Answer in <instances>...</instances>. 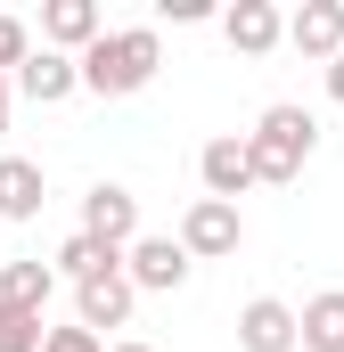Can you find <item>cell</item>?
<instances>
[{
    "instance_id": "obj_22",
    "label": "cell",
    "mask_w": 344,
    "mask_h": 352,
    "mask_svg": "<svg viewBox=\"0 0 344 352\" xmlns=\"http://www.w3.org/2000/svg\"><path fill=\"white\" fill-rule=\"evenodd\" d=\"M107 352H156V344H140V336H123V344H107Z\"/></svg>"
},
{
    "instance_id": "obj_8",
    "label": "cell",
    "mask_w": 344,
    "mask_h": 352,
    "mask_svg": "<svg viewBox=\"0 0 344 352\" xmlns=\"http://www.w3.org/2000/svg\"><path fill=\"white\" fill-rule=\"evenodd\" d=\"M131 303H140V295H131V278H123V270H98V278L74 287V328H90V336H98V328H123V320H131Z\"/></svg>"
},
{
    "instance_id": "obj_13",
    "label": "cell",
    "mask_w": 344,
    "mask_h": 352,
    "mask_svg": "<svg viewBox=\"0 0 344 352\" xmlns=\"http://www.w3.org/2000/svg\"><path fill=\"white\" fill-rule=\"evenodd\" d=\"M50 205V180L33 156H0V221H33Z\"/></svg>"
},
{
    "instance_id": "obj_10",
    "label": "cell",
    "mask_w": 344,
    "mask_h": 352,
    "mask_svg": "<svg viewBox=\"0 0 344 352\" xmlns=\"http://www.w3.org/2000/svg\"><path fill=\"white\" fill-rule=\"evenodd\" d=\"M238 352H295V303L255 295V303L238 311Z\"/></svg>"
},
{
    "instance_id": "obj_9",
    "label": "cell",
    "mask_w": 344,
    "mask_h": 352,
    "mask_svg": "<svg viewBox=\"0 0 344 352\" xmlns=\"http://www.w3.org/2000/svg\"><path fill=\"white\" fill-rule=\"evenodd\" d=\"M222 41H230L238 58H270V50L287 41V16H279L270 0H238V8H222Z\"/></svg>"
},
{
    "instance_id": "obj_16",
    "label": "cell",
    "mask_w": 344,
    "mask_h": 352,
    "mask_svg": "<svg viewBox=\"0 0 344 352\" xmlns=\"http://www.w3.org/2000/svg\"><path fill=\"white\" fill-rule=\"evenodd\" d=\"M98 270H123V254H107V246H98V238H83V230L50 254V278H74V287H83V278H98Z\"/></svg>"
},
{
    "instance_id": "obj_15",
    "label": "cell",
    "mask_w": 344,
    "mask_h": 352,
    "mask_svg": "<svg viewBox=\"0 0 344 352\" xmlns=\"http://www.w3.org/2000/svg\"><path fill=\"white\" fill-rule=\"evenodd\" d=\"M50 295H58V278H50V263L41 254H25V263H0V303L8 311H50Z\"/></svg>"
},
{
    "instance_id": "obj_21",
    "label": "cell",
    "mask_w": 344,
    "mask_h": 352,
    "mask_svg": "<svg viewBox=\"0 0 344 352\" xmlns=\"http://www.w3.org/2000/svg\"><path fill=\"white\" fill-rule=\"evenodd\" d=\"M328 98H336V107H344V50H336V58H328Z\"/></svg>"
},
{
    "instance_id": "obj_2",
    "label": "cell",
    "mask_w": 344,
    "mask_h": 352,
    "mask_svg": "<svg viewBox=\"0 0 344 352\" xmlns=\"http://www.w3.org/2000/svg\"><path fill=\"white\" fill-rule=\"evenodd\" d=\"M312 148H320V123H312L295 98L262 107V115H255V131H246V164H255L262 188H287V180L312 164Z\"/></svg>"
},
{
    "instance_id": "obj_23",
    "label": "cell",
    "mask_w": 344,
    "mask_h": 352,
    "mask_svg": "<svg viewBox=\"0 0 344 352\" xmlns=\"http://www.w3.org/2000/svg\"><path fill=\"white\" fill-rule=\"evenodd\" d=\"M0 107H8V74H0Z\"/></svg>"
},
{
    "instance_id": "obj_20",
    "label": "cell",
    "mask_w": 344,
    "mask_h": 352,
    "mask_svg": "<svg viewBox=\"0 0 344 352\" xmlns=\"http://www.w3.org/2000/svg\"><path fill=\"white\" fill-rule=\"evenodd\" d=\"M156 16H172V25H205L213 0H156Z\"/></svg>"
},
{
    "instance_id": "obj_17",
    "label": "cell",
    "mask_w": 344,
    "mask_h": 352,
    "mask_svg": "<svg viewBox=\"0 0 344 352\" xmlns=\"http://www.w3.org/2000/svg\"><path fill=\"white\" fill-rule=\"evenodd\" d=\"M0 352H41V320H33V311H8V303H0Z\"/></svg>"
},
{
    "instance_id": "obj_12",
    "label": "cell",
    "mask_w": 344,
    "mask_h": 352,
    "mask_svg": "<svg viewBox=\"0 0 344 352\" xmlns=\"http://www.w3.org/2000/svg\"><path fill=\"white\" fill-rule=\"evenodd\" d=\"M287 41H295L303 58H336L344 50V0H303V8L287 16Z\"/></svg>"
},
{
    "instance_id": "obj_7",
    "label": "cell",
    "mask_w": 344,
    "mask_h": 352,
    "mask_svg": "<svg viewBox=\"0 0 344 352\" xmlns=\"http://www.w3.org/2000/svg\"><path fill=\"white\" fill-rule=\"evenodd\" d=\"M98 33H107L98 0H50V8H41V50H58V58H83Z\"/></svg>"
},
{
    "instance_id": "obj_3",
    "label": "cell",
    "mask_w": 344,
    "mask_h": 352,
    "mask_svg": "<svg viewBox=\"0 0 344 352\" xmlns=\"http://www.w3.org/2000/svg\"><path fill=\"white\" fill-rule=\"evenodd\" d=\"M180 254L189 263H230L238 254V238H246V221H238V205H222V197H197L189 213H180Z\"/></svg>"
},
{
    "instance_id": "obj_4",
    "label": "cell",
    "mask_w": 344,
    "mask_h": 352,
    "mask_svg": "<svg viewBox=\"0 0 344 352\" xmlns=\"http://www.w3.org/2000/svg\"><path fill=\"white\" fill-rule=\"evenodd\" d=\"M189 254H180V238H156V230H140L131 246H123V278H131V295H172V287H189Z\"/></svg>"
},
{
    "instance_id": "obj_6",
    "label": "cell",
    "mask_w": 344,
    "mask_h": 352,
    "mask_svg": "<svg viewBox=\"0 0 344 352\" xmlns=\"http://www.w3.org/2000/svg\"><path fill=\"white\" fill-rule=\"evenodd\" d=\"M197 180H205V197L238 205V197L255 188V164H246V131H222V140H205V148H197Z\"/></svg>"
},
{
    "instance_id": "obj_14",
    "label": "cell",
    "mask_w": 344,
    "mask_h": 352,
    "mask_svg": "<svg viewBox=\"0 0 344 352\" xmlns=\"http://www.w3.org/2000/svg\"><path fill=\"white\" fill-rule=\"evenodd\" d=\"M295 352H344V287L312 295L295 311Z\"/></svg>"
},
{
    "instance_id": "obj_1",
    "label": "cell",
    "mask_w": 344,
    "mask_h": 352,
    "mask_svg": "<svg viewBox=\"0 0 344 352\" xmlns=\"http://www.w3.org/2000/svg\"><path fill=\"white\" fill-rule=\"evenodd\" d=\"M156 66H164L156 25H115V33H98L83 58H74V82L98 90V98H131V90L156 82Z\"/></svg>"
},
{
    "instance_id": "obj_5",
    "label": "cell",
    "mask_w": 344,
    "mask_h": 352,
    "mask_svg": "<svg viewBox=\"0 0 344 352\" xmlns=\"http://www.w3.org/2000/svg\"><path fill=\"white\" fill-rule=\"evenodd\" d=\"M83 238H98L107 254H123V246L140 238V197H131L123 180H90L83 188Z\"/></svg>"
},
{
    "instance_id": "obj_19",
    "label": "cell",
    "mask_w": 344,
    "mask_h": 352,
    "mask_svg": "<svg viewBox=\"0 0 344 352\" xmlns=\"http://www.w3.org/2000/svg\"><path fill=\"white\" fill-rule=\"evenodd\" d=\"M41 352H107L90 328H41Z\"/></svg>"
},
{
    "instance_id": "obj_11",
    "label": "cell",
    "mask_w": 344,
    "mask_h": 352,
    "mask_svg": "<svg viewBox=\"0 0 344 352\" xmlns=\"http://www.w3.org/2000/svg\"><path fill=\"white\" fill-rule=\"evenodd\" d=\"M8 90H25L33 107H58V98H74V58H58V50H25V66L8 74Z\"/></svg>"
},
{
    "instance_id": "obj_18",
    "label": "cell",
    "mask_w": 344,
    "mask_h": 352,
    "mask_svg": "<svg viewBox=\"0 0 344 352\" xmlns=\"http://www.w3.org/2000/svg\"><path fill=\"white\" fill-rule=\"evenodd\" d=\"M25 50H33L25 16H0V74H17V66H25Z\"/></svg>"
}]
</instances>
